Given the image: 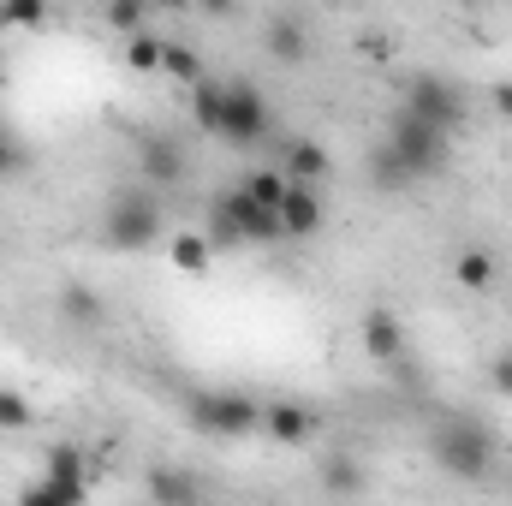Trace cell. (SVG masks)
<instances>
[{
	"instance_id": "1",
	"label": "cell",
	"mask_w": 512,
	"mask_h": 506,
	"mask_svg": "<svg viewBox=\"0 0 512 506\" xmlns=\"http://www.w3.org/2000/svg\"><path fill=\"white\" fill-rule=\"evenodd\" d=\"M447 149H453V137H447V131L423 126V120H411V114H393L387 143L376 149V179H382V185L429 179V173H441V167H447Z\"/></svg>"
},
{
	"instance_id": "2",
	"label": "cell",
	"mask_w": 512,
	"mask_h": 506,
	"mask_svg": "<svg viewBox=\"0 0 512 506\" xmlns=\"http://www.w3.org/2000/svg\"><path fill=\"white\" fill-rule=\"evenodd\" d=\"M429 453H435V465H441L447 477H459V483H483L489 465H495V441H489V429H477V423H465V417L441 423V429L429 435Z\"/></svg>"
},
{
	"instance_id": "3",
	"label": "cell",
	"mask_w": 512,
	"mask_h": 506,
	"mask_svg": "<svg viewBox=\"0 0 512 506\" xmlns=\"http://www.w3.org/2000/svg\"><path fill=\"white\" fill-rule=\"evenodd\" d=\"M185 417L215 435V441H245V435H262V405L245 399V393H191L185 399Z\"/></svg>"
},
{
	"instance_id": "4",
	"label": "cell",
	"mask_w": 512,
	"mask_h": 506,
	"mask_svg": "<svg viewBox=\"0 0 512 506\" xmlns=\"http://www.w3.org/2000/svg\"><path fill=\"white\" fill-rule=\"evenodd\" d=\"M102 233H108L114 251H149L161 239V203H155V191H120L108 203Z\"/></svg>"
},
{
	"instance_id": "5",
	"label": "cell",
	"mask_w": 512,
	"mask_h": 506,
	"mask_svg": "<svg viewBox=\"0 0 512 506\" xmlns=\"http://www.w3.org/2000/svg\"><path fill=\"white\" fill-rule=\"evenodd\" d=\"M399 114H411V120H423V126L435 131H459L465 120V102H459V90L447 84V78H435V72H417L411 84H405V102H399Z\"/></svg>"
},
{
	"instance_id": "6",
	"label": "cell",
	"mask_w": 512,
	"mask_h": 506,
	"mask_svg": "<svg viewBox=\"0 0 512 506\" xmlns=\"http://www.w3.org/2000/svg\"><path fill=\"white\" fill-rule=\"evenodd\" d=\"M221 137L233 149H251L268 137V102L256 96V84H227V114H221Z\"/></svg>"
},
{
	"instance_id": "7",
	"label": "cell",
	"mask_w": 512,
	"mask_h": 506,
	"mask_svg": "<svg viewBox=\"0 0 512 506\" xmlns=\"http://www.w3.org/2000/svg\"><path fill=\"white\" fill-rule=\"evenodd\" d=\"M262 435H274L280 447H304V441L316 435V411H310V405H292V399L262 405Z\"/></svg>"
},
{
	"instance_id": "8",
	"label": "cell",
	"mask_w": 512,
	"mask_h": 506,
	"mask_svg": "<svg viewBox=\"0 0 512 506\" xmlns=\"http://www.w3.org/2000/svg\"><path fill=\"white\" fill-rule=\"evenodd\" d=\"M137 167H143V179H149V185H161V191H173V185L185 179V155H179V143H173V137H143Z\"/></svg>"
},
{
	"instance_id": "9",
	"label": "cell",
	"mask_w": 512,
	"mask_h": 506,
	"mask_svg": "<svg viewBox=\"0 0 512 506\" xmlns=\"http://www.w3.org/2000/svg\"><path fill=\"white\" fill-rule=\"evenodd\" d=\"M316 227H322V197H316V185H292L286 203H280V233H286V239H310Z\"/></svg>"
},
{
	"instance_id": "10",
	"label": "cell",
	"mask_w": 512,
	"mask_h": 506,
	"mask_svg": "<svg viewBox=\"0 0 512 506\" xmlns=\"http://www.w3.org/2000/svg\"><path fill=\"white\" fill-rule=\"evenodd\" d=\"M364 352H370L376 364H399V358H405V328H399L393 310H370V316H364Z\"/></svg>"
},
{
	"instance_id": "11",
	"label": "cell",
	"mask_w": 512,
	"mask_h": 506,
	"mask_svg": "<svg viewBox=\"0 0 512 506\" xmlns=\"http://www.w3.org/2000/svg\"><path fill=\"white\" fill-rule=\"evenodd\" d=\"M227 203H233V215H239L245 245H280V239H286V233H280V215L262 209V203H251L245 191H227Z\"/></svg>"
},
{
	"instance_id": "12",
	"label": "cell",
	"mask_w": 512,
	"mask_h": 506,
	"mask_svg": "<svg viewBox=\"0 0 512 506\" xmlns=\"http://www.w3.org/2000/svg\"><path fill=\"white\" fill-rule=\"evenodd\" d=\"M149 501L155 506H203V489H197L191 471H179V465H155V471H149Z\"/></svg>"
},
{
	"instance_id": "13",
	"label": "cell",
	"mask_w": 512,
	"mask_h": 506,
	"mask_svg": "<svg viewBox=\"0 0 512 506\" xmlns=\"http://www.w3.org/2000/svg\"><path fill=\"white\" fill-rule=\"evenodd\" d=\"M292 185H322L328 179V149L316 143V137H298V143H286V167H280Z\"/></svg>"
},
{
	"instance_id": "14",
	"label": "cell",
	"mask_w": 512,
	"mask_h": 506,
	"mask_svg": "<svg viewBox=\"0 0 512 506\" xmlns=\"http://www.w3.org/2000/svg\"><path fill=\"white\" fill-rule=\"evenodd\" d=\"M42 477L54 483V489H72V495H90V471H84V453L78 447H48V459H42Z\"/></svg>"
},
{
	"instance_id": "15",
	"label": "cell",
	"mask_w": 512,
	"mask_h": 506,
	"mask_svg": "<svg viewBox=\"0 0 512 506\" xmlns=\"http://www.w3.org/2000/svg\"><path fill=\"white\" fill-rule=\"evenodd\" d=\"M268 54H274V60H286V66L310 54V30H304V18H298V12H280V18L268 24Z\"/></svg>"
},
{
	"instance_id": "16",
	"label": "cell",
	"mask_w": 512,
	"mask_h": 506,
	"mask_svg": "<svg viewBox=\"0 0 512 506\" xmlns=\"http://www.w3.org/2000/svg\"><path fill=\"white\" fill-rule=\"evenodd\" d=\"M233 191H245L251 203H262V209H274L280 215V203H286V191H292V179L280 173V167H256V173H245Z\"/></svg>"
},
{
	"instance_id": "17",
	"label": "cell",
	"mask_w": 512,
	"mask_h": 506,
	"mask_svg": "<svg viewBox=\"0 0 512 506\" xmlns=\"http://www.w3.org/2000/svg\"><path fill=\"white\" fill-rule=\"evenodd\" d=\"M167 256H173V268H179V274H209L215 245H209L203 233H173V239H167Z\"/></svg>"
},
{
	"instance_id": "18",
	"label": "cell",
	"mask_w": 512,
	"mask_h": 506,
	"mask_svg": "<svg viewBox=\"0 0 512 506\" xmlns=\"http://www.w3.org/2000/svg\"><path fill=\"white\" fill-rule=\"evenodd\" d=\"M221 114H227V84L203 78V84L191 90V120H197L203 131H215V137H221Z\"/></svg>"
},
{
	"instance_id": "19",
	"label": "cell",
	"mask_w": 512,
	"mask_h": 506,
	"mask_svg": "<svg viewBox=\"0 0 512 506\" xmlns=\"http://www.w3.org/2000/svg\"><path fill=\"white\" fill-rule=\"evenodd\" d=\"M495 274H501V268H495L489 251H465L459 262H453V280H459L465 292H495Z\"/></svg>"
},
{
	"instance_id": "20",
	"label": "cell",
	"mask_w": 512,
	"mask_h": 506,
	"mask_svg": "<svg viewBox=\"0 0 512 506\" xmlns=\"http://www.w3.org/2000/svg\"><path fill=\"white\" fill-rule=\"evenodd\" d=\"M161 72H167L173 84H191V90L209 78L203 60H197V48H185V42H167V48H161Z\"/></svg>"
},
{
	"instance_id": "21",
	"label": "cell",
	"mask_w": 512,
	"mask_h": 506,
	"mask_svg": "<svg viewBox=\"0 0 512 506\" xmlns=\"http://www.w3.org/2000/svg\"><path fill=\"white\" fill-rule=\"evenodd\" d=\"M322 489H328V495H364V465H358L352 453H334V459L322 465Z\"/></svg>"
},
{
	"instance_id": "22",
	"label": "cell",
	"mask_w": 512,
	"mask_h": 506,
	"mask_svg": "<svg viewBox=\"0 0 512 506\" xmlns=\"http://www.w3.org/2000/svg\"><path fill=\"white\" fill-rule=\"evenodd\" d=\"M215 251H239L245 245V233H239V215H233V203L227 197H215V209H209V233H203Z\"/></svg>"
},
{
	"instance_id": "23",
	"label": "cell",
	"mask_w": 512,
	"mask_h": 506,
	"mask_svg": "<svg viewBox=\"0 0 512 506\" xmlns=\"http://www.w3.org/2000/svg\"><path fill=\"white\" fill-rule=\"evenodd\" d=\"M60 316H66V322H84V328H90V322H102V298H96V292H90L84 280H72V286L60 292Z\"/></svg>"
},
{
	"instance_id": "24",
	"label": "cell",
	"mask_w": 512,
	"mask_h": 506,
	"mask_svg": "<svg viewBox=\"0 0 512 506\" xmlns=\"http://www.w3.org/2000/svg\"><path fill=\"white\" fill-rule=\"evenodd\" d=\"M18 506H84V495H72V489H54L48 477H36L30 489H18Z\"/></svg>"
},
{
	"instance_id": "25",
	"label": "cell",
	"mask_w": 512,
	"mask_h": 506,
	"mask_svg": "<svg viewBox=\"0 0 512 506\" xmlns=\"http://www.w3.org/2000/svg\"><path fill=\"white\" fill-rule=\"evenodd\" d=\"M161 48H167V42H155V36H131L126 60L137 66V72H161Z\"/></svg>"
},
{
	"instance_id": "26",
	"label": "cell",
	"mask_w": 512,
	"mask_h": 506,
	"mask_svg": "<svg viewBox=\"0 0 512 506\" xmlns=\"http://www.w3.org/2000/svg\"><path fill=\"white\" fill-rule=\"evenodd\" d=\"M42 18H48L42 0H12V6H0V24H12V30H30V24H42Z\"/></svg>"
},
{
	"instance_id": "27",
	"label": "cell",
	"mask_w": 512,
	"mask_h": 506,
	"mask_svg": "<svg viewBox=\"0 0 512 506\" xmlns=\"http://www.w3.org/2000/svg\"><path fill=\"white\" fill-rule=\"evenodd\" d=\"M102 18H108V30H126V36H137V30H143V6H137V0H114Z\"/></svg>"
},
{
	"instance_id": "28",
	"label": "cell",
	"mask_w": 512,
	"mask_h": 506,
	"mask_svg": "<svg viewBox=\"0 0 512 506\" xmlns=\"http://www.w3.org/2000/svg\"><path fill=\"white\" fill-rule=\"evenodd\" d=\"M24 423H30V399L0 387V429H24Z\"/></svg>"
},
{
	"instance_id": "29",
	"label": "cell",
	"mask_w": 512,
	"mask_h": 506,
	"mask_svg": "<svg viewBox=\"0 0 512 506\" xmlns=\"http://www.w3.org/2000/svg\"><path fill=\"white\" fill-rule=\"evenodd\" d=\"M18 167H24V143L12 137V126H0V179L18 173Z\"/></svg>"
},
{
	"instance_id": "30",
	"label": "cell",
	"mask_w": 512,
	"mask_h": 506,
	"mask_svg": "<svg viewBox=\"0 0 512 506\" xmlns=\"http://www.w3.org/2000/svg\"><path fill=\"white\" fill-rule=\"evenodd\" d=\"M489 381H495V393H507L512 399V352H501V358L489 364Z\"/></svg>"
},
{
	"instance_id": "31",
	"label": "cell",
	"mask_w": 512,
	"mask_h": 506,
	"mask_svg": "<svg viewBox=\"0 0 512 506\" xmlns=\"http://www.w3.org/2000/svg\"><path fill=\"white\" fill-rule=\"evenodd\" d=\"M495 108H501V114L512 120V84H501V90H495Z\"/></svg>"
},
{
	"instance_id": "32",
	"label": "cell",
	"mask_w": 512,
	"mask_h": 506,
	"mask_svg": "<svg viewBox=\"0 0 512 506\" xmlns=\"http://www.w3.org/2000/svg\"><path fill=\"white\" fill-rule=\"evenodd\" d=\"M0 84H6V66H0Z\"/></svg>"
}]
</instances>
